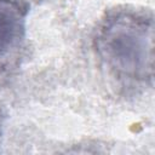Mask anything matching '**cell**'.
<instances>
[{
  "instance_id": "obj_1",
  "label": "cell",
  "mask_w": 155,
  "mask_h": 155,
  "mask_svg": "<svg viewBox=\"0 0 155 155\" xmlns=\"http://www.w3.org/2000/svg\"><path fill=\"white\" fill-rule=\"evenodd\" d=\"M154 15L150 10L120 6L99 22L93 45L108 74L131 88L154 81Z\"/></svg>"
},
{
  "instance_id": "obj_2",
  "label": "cell",
  "mask_w": 155,
  "mask_h": 155,
  "mask_svg": "<svg viewBox=\"0 0 155 155\" xmlns=\"http://www.w3.org/2000/svg\"><path fill=\"white\" fill-rule=\"evenodd\" d=\"M29 8L27 0H0V62H6L22 47Z\"/></svg>"
}]
</instances>
